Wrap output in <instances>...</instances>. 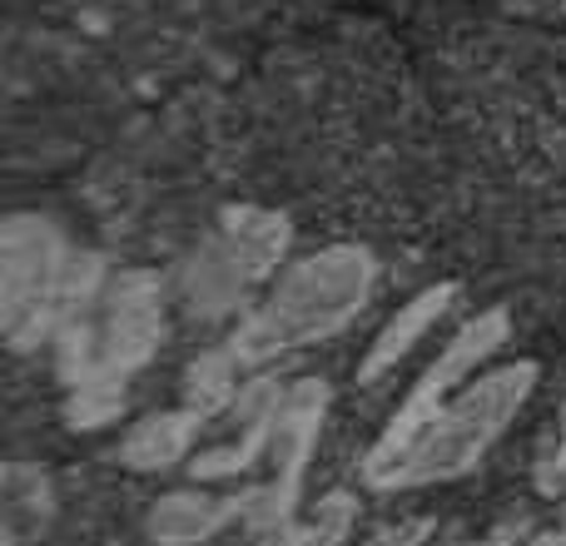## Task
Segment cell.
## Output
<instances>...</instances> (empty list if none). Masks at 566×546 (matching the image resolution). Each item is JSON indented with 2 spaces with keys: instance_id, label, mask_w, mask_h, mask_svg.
<instances>
[{
  "instance_id": "1",
  "label": "cell",
  "mask_w": 566,
  "mask_h": 546,
  "mask_svg": "<svg viewBox=\"0 0 566 546\" xmlns=\"http://www.w3.org/2000/svg\"><path fill=\"white\" fill-rule=\"evenodd\" d=\"M159 338H165L159 279L145 269L109 273L55 338L75 428H99L125 408V382L159 353Z\"/></svg>"
},
{
  "instance_id": "2",
  "label": "cell",
  "mask_w": 566,
  "mask_h": 546,
  "mask_svg": "<svg viewBox=\"0 0 566 546\" xmlns=\"http://www.w3.org/2000/svg\"><path fill=\"white\" fill-rule=\"evenodd\" d=\"M542 368L532 358L482 368L468 388H458L388 462L363 468V482L378 492H418L438 482H458L502 442L517 412L537 392Z\"/></svg>"
},
{
  "instance_id": "3",
  "label": "cell",
  "mask_w": 566,
  "mask_h": 546,
  "mask_svg": "<svg viewBox=\"0 0 566 546\" xmlns=\"http://www.w3.org/2000/svg\"><path fill=\"white\" fill-rule=\"evenodd\" d=\"M378 283V264L358 244H328L318 254L298 259L269 283L264 303L239 323L229 348L239 363H269L289 348H308L333 333H343L363 313Z\"/></svg>"
},
{
  "instance_id": "4",
  "label": "cell",
  "mask_w": 566,
  "mask_h": 546,
  "mask_svg": "<svg viewBox=\"0 0 566 546\" xmlns=\"http://www.w3.org/2000/svg\"><path fill=\"white\" fill-rule=\"evenodd\" d=\"M109 273L95 254H75L40 214H15L0 234V328L10 348L30 353L60 338Z\"/></svg>"
},
{
  "instance_id": "5",
  "label": "cell",
  "mask_w": 566,
  "mask_h": 546,
  "mask_svg": "<svg viewBox=\"0 0 566 546\" xmlns=\"http://www.w3.org/2000/svg\"><path fill=\"white\" fill-rule=\"evenodd\" d=\"M289 249V219L274 209L239 204L224 209L219 234L185 264V303L195 318H224L244 308L249 293L279 279V259Z\"/></svg>"
},
{
  "instance_id": "6",
  "label": "cell",
  "mask_w": 566,
  "mask_h": 546,
  "mask_svg": "<svg viewBox=\"0 0 566 546\" xmlns=\"http://www.w3.org/2000/svg\"><path fill=\"white\" fill-rule=\"evenodd\" d=\"M512 338V318L507 308H488L478 313V318H468L458 333H452L448 343H442V353L428 363V372L418 378V388L402 398V408L392 412V422L378 432V442L368 448V458H363V468H373V462H388L392 452L402 448V442L412 438V432L422 428V422L432 418V412L442 408V402L452 398L458 388H468L472 378H478V368H488L492 358H497V348Z\"/></svg>"
},
{
  "instance_id": "7",
  "label": "cell",
  "mask_w": 566,
  "mask_h": 546,
  "mask_svg": "<svg viewBox=\"0 0 566 546\" xmlns=\"http://www.w3.org/2000/svg\"><path fill=\"white\" fill-rule=\"evenodd\" d=\"M323 408H328V388L313 378L283 388L279 418H274V438H269V462H274V477L259 492L244 497V512L239 517L249 522L264 537H289L293 532V502H298V482L308 472V452L318 442L323 428Z\"/></svg>"
},
{
  "instance_id": "8",
  "label": "cell",
  "mask_w": 566,
  "mask_h": 546,
  "mask_svg": "<svg viewBox=\"0 0 566 546\" xmlns=\"http://www.w3.org/2000/svg\"><path fill=\"white\" fill-rule=\"evenodd\" d=\"M458 293H462L458 283H432V288L412 293V298L378 328V338L368 343V353H363V363H358V382H378L382 372L398 368V363L428 338V328H438V323L448 318Z\"/></svg>"
},
{
  "instance_id": "9",
  "label": "cell",
  "mask_w": 566,
  "mask_h": 546,
  "mask_svg": "<svg viewBox=\"0 0 566 546\" xmlns=\"http://www.w3.org/2000/svg\"><path fill=\"white\" fill-rule=\"evenodd\" d=\"M244 512V497H219V492H165V497L149 507L145 532L155 546H205L214 542L229 522Z\"/></svg>"
},
{
  "instance_id": "10",
  "label": "cell",
  "mask_w": 566,
  "mask_h": 546,
  "mask_svg": "<svg viewBox=\"0 0 566 546\" xmlns=\"http://www.w3.org/2000/svg\"><path fill=\"white\" fill-rule=\"evenodd\" d=\"M199 428H205V422H199L189 408L149 412V418H139L135 428L125 432V442H119V468H129V472H165V468H175V462L189 458Z\"/></svg>"
},
{
  "instance_id": "11",
  "label": "cell",
  "mask_w": 566,
  "mask_h": 546,
  "mask_svg": "<svg viewBox=\"0 0 566 546\" xmlns=\"http://www.w3.org/2000/svg\"><path fill=\"white\" fill-rule=\"evenodd\" d=\"M239 372H244V363H239L234 348H214V353H205V358H195L185 372V402H179V408H189L199 422L239 408V398H244Z\"/></svg>"
},
{
  "instance_id": "12",
  "label": "cell",
  "mask_w": 566,
  "mask_h": 546,
  "mask_svg": "<svg viewBox=\"0 0 566 546\" xmlns=\"http://www.w3.org/2000/svg\"><path fill=\"white\" fill-rule=\"evenodd\" d=\"M353 522H358V502L348 492H328L318 502V512L283 537V546H343L353 537Z\"/></svg>"
},
{
  "instance_id": "13",
  "label": "cell",
  "mask_w": 566,
  "mask_h": 546,
  "mask_svg": "<svg viewBox=\"0 0 566 546\" xmlns=\"http://www.w3.org/2000/svg\"><path fill=\"white\" fill-rule=\"evenodd\" d=\"M432 532L428 517H408V522H382V527H373L368 537H363L358 546H422Z\"/></svg>"
},
{
  "instance_id": "14",
  "label": "cell",
  "mask_w": 566,
  "mask_h": 546,
  "mask_svg": "<svg viewBox=\"0 0 566 546\" xmlns=\"http://www.w3.org/2000/svg\"><path fill=\"white\" fill-rule=\"evenodd\" d=\"M557 472L566 477V428H562V448H557Z\"/></svg>"
}]
</instances>
